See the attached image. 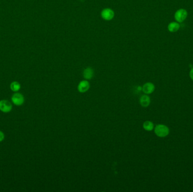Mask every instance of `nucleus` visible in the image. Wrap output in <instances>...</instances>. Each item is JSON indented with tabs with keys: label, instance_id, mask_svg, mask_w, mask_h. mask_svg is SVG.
<instances>
[{
	"label": "nucleus",
	"instance_id": "nucleus-4",
	"mask_svg": "<svg viewBox=\"0 0 193 192\" xmlns=\"http://www.w3.org/2000/svg\"><path fill=\"white\" fill-rule=\"evenodd\" d=\"M12 101L15 105L20 106L24 103V98L22 94L17 93L13 95L12 97Z\"/></svg>",
	"mask_w": 193,
	"mask_h": 192
},
{
	"label": "nucleus",
	"instance_id": "nucleus-9",
	"mask_svg": "<svg viewBox=\"0 0 193 192\" xmlns=\"http://www.w3.org/2000/svg\"><path fill=\"white\" fill-rule=\"evenodd\" d=\"M93 76V69L91 68H86L83 72V76L85 78V79H91Z\"/></svg>",
	"mask_w": 193,
	"mask_h": 192
},
{
	"label": "nucleus",
	"instance_id": "nucleus-12",
	"mask_svg": "<svg viewBox=\"0 0 193 192\" xmlns=\"http://www.w3.org/2000/svg\"><path fill=\"white\" fill-rule=\"evenodd\" d=\"M10 86L11 90L14 92L18 91L21 88L20 83L17 81H14V82H12Z\"/></svg>",
	"mask_w": 193,
	"mask_h": 192
},
{
	"label": "nucleus",
	"instance_id": "nucleus-5",
	"mask_svg": "<svg viewBox=\"0 0 193 192\" xmlns=\"http://www.w3.org/2000/svg\"><path fill=\"white\" fill-rule=\"evenodd\" d=\"M101 16L105 20H110L114 18V13L110 9H103L101 12Z\"/></svg>",
	"mask_w": 193,
	"mask_h": 192
},
{
	"label": "nucleus",
	"instance_id": "nucleus-6",
	"mask_svg": "<svg viewBox=\"0 0 193 192\" xmlns=\"http://www.w3.org/2000/svg\"><path fill=\"white\" fill-rule=\"evenodd\" d=\"M142 90L146 94H150L155 90V85L151 82H147L143 86Z\"/></svg>",
	"mask_w": 193,
	"mask_h": 192
},
{
	"label": "nucleus",
	"instance_id": "nucleus-3",
	"mask_svg": "<svg viewBox=\"0 0 193 192\" xmlns=\"http://www.w3.org/2000/svg\"><path fill=\"white\" fill-rule=\"evenodd\" d=\"M13 109L10 102L6 100H0V110L3 113H9Z\"/></svg>",
	"mask_w": 193,
	"mask_h": 192
},
{
	"label": "nucleus",
	"instance_id": "nucleus-13",
	"mask_svg": "<svg viewBox=\"0 0 193 192\" xmlns=\"http://www.w3.org/2000/svg\"><path fill=\"white\" fill-rule=\"evenodd\" d=\"M5 138V135L3 131H0V142L3 141Z\"/></svg>",
	"mask_w": 193,
	"mask_h": 192
},
{
	"label": "nucleus",
	"instance_id": "nucleus-2",
	"mask_svg": "<svg viewBox=\"0 0 193 192\" xmlns=\"http://www.w3.org/2000/svg\"><path fill=\"white\" fill-rule=\"evenodd\" d=\"M187 16V12L184 9H179L176 12L175 14V18L177 22L182 23L184 21Z\"/></svg>",
	"mask_w": 193,
	"mask_h": 192
},
{
	"label": "nucleus",
	"instance_id": "nucleus-7",
	"mask_svg": "<svg viewBox=\"0 0 193 192\" xmlns=\"http://www.w3.org/2000/svg\"><path fill=\"white\" fill-rule=\"evenodd\" d=\"M89 87H90V85L88 81L84 80V81H82L80 82L77 88H78V90L79 91L80 93H84L89 90Z\"/></svg>",
	"mask_w": 193,
	"mask_h": 192
},
{
	"label": "nucleus",
	"instance_id": "nucleus-11",
	"mask_svg": "<svg viewBox=\"0 0 193 192\" xmlns=\"http://www.w3.org/2000/svg\"><path fill=\"white\" fill-rule=\"evenodd\" d=\"M143 127L145 130L148 131H151L153 130L154 128V124L153 123L150 121H145L143 124Z\"/></svg>",
	"mask_w": 193,
	"mask_h": 192
},
{
	"label": "nucleus",
	"instance_id": "nucleus-14",
	"mask_svg": "<svg viewBox=\"0 0 193 192\" xmlns=\"http://www.w3.org/2000/svg\"><path fill=\"white\" fill-rule=\"evenodd\" d=\"M189 76H190L191 79H192L193 81V68H191V70H190Z\"/></svg>",
	"mask_w": 193,
	"mask_h": 192
},
{
	"label": "nucleus",
	"instance_id": "nucleus-10",
	"mask_svg": "<svg viewBox=\"0 0 193 192\" xmlns=\"http://www.w3.org/2000/svg\"><path fill=\"white\" fill-rule=\"evenodd\" d=\"M180 28V24L177 22H172L170 23L168 26V29L170 32H177Z\"/></svg>",
	"mask_w": 193,
	"mask_h": 192
},
{
	"label": "nucleus",
	"instance_id": "nucleus-8",
	"mask_svg": "<svg viewBox=\"0 0 193 192\" xmlns=\"http://www.w3.org/2000/svg\"><path fill=\"white\" fill-rule=\"evenodd\" d=\"M151 100L149 96L147 95H144L141 97L139 99L140 104L143 107H148L150 104Z\"/></svg>",
	"mask_w": 193,
	"mask_h": 192
},
{
	"label": "nucleus",
	"instance_id": "nucleus-1",
	"mask_svg": "<svg viewBox=\"0 0 193 192\" xmlns=\"http://www.w3.org/2000/svg\"><path fill=\"white\" fill-rule=\"evenodd\" d=\"M154 132L158 137L164 138L169 135L170 129L165 124H157L154 129Z\"/></svg>",
	"mask_w": 193,
	"mask_h": 192
}]
</instances>
